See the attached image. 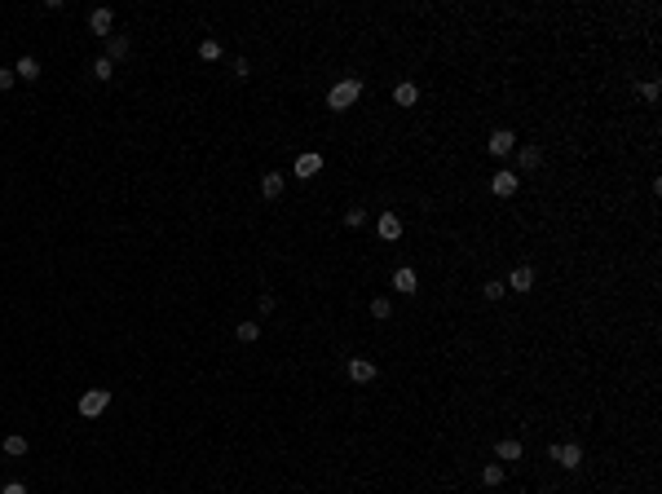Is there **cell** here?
<instances>
[{
  "label": "cell",
  "instance_id": "44dd1931",
  "mask_svg": "<svg viewBox=\"0 0 662 494\" xmlns=\"http://www.w3.org/2000/svg\"><path fill=\"white\" fill-rule=\"evenodd\" d=\"M234 335H238V340H243V344H256V340H261V322L243 318V322H238V327H234Z\"/></svg>",
  "mask_w": 662,
  "mask_h": 494
},
{
  "label": "cell",
  "instance_id": "603a6c76",
  "mask_svg": "<svg viewBox=\"0 0 662 494\" xmlns=\"http://www.w3.org/2000/svg\"><path fill=\"white\" fill-rule=\"evenodd\" d=\"M371 318H376V322H389V318H397V313H393V305H389V296H376V300H371Z\"/></svg>",
  "mask_w": 662,
  "mask_h": 494
},
{
  "label": "cell",
  "instance_id": "7a4b0ae2",
  "mask_svg": "<svg viewBox=\"0 0 662 494\" xmlns=\"http://www.w3.org/2000/svg\"><path fill=\"white\" fill-rule=\"evenodd\" d=\"M548 459L557 464V468H565V473H579V468H583V446H579V441H565V446L552 441V446H548Z\"/></svg>",
  "mask_w": 662,
  "mask_h": 494
},
{
  "label": "cell",
  "instance_id": "83f0119b",
  "mask_svg": "<svg viewBox=\"0 0 662 494\" xmlns=\"http://www.w3.org/2000/svg\"><path fill=\"white\" fill-rule=\"evenodd\" d=\"M234 76H238V80L252 76V62H247V58H234Z\"/></svg>",
  "mask_w": 662,
  "mask_h": 494
},
{
  "label": "cell",
  "instance_id": "52a82bcc",
  "mask_svg": "<svg viewBox=\"0 0 662 494\" xmlns=\"http://www.w3.org/2000/svg\"><path fill=\"white\" fill-rule=\"evenodd\" d=\"M389 283H393V292H397V296H415V292H419V274L411 270V265H397Z\"/></svg>",
  "mask_w": 662,
  "mask_h": 494
},
{
  "label": "cell",
  "instance_id": "9a60e30c",
  "mask_svg": "<svg viewBox=\"0 0 662 494\" xmlns=\"http://www.w3.org/2000/svg\"><path fill=\"white\" fill-rule=\"evenodd\" d=\"M283 186H287L283 173H261V195L265 199H283Z\"/></svg>",
  "mask_w": 662,
  "mask_h": 494
},
{
  "label": "cell",
  "instance_id": "ffe728a7",
  "mask_svg": "<svg viewBox=\"0 0 662 494\" xmlns=\"http://www.w3.org/2000/svg\"><path fill=\"white\" fill-rule=\"evenodd\" d=\"M340 225H345V230H363V225H367V208H358V203H354V208H345Z\"/></svg>",
  "mask_w": 662,
  "mask_h": 494
},
{
  "label": "cell",
  "instance_id": "277c9868",
  "mask_svg": "<svg viewBox=\"0 0 662 494\" xmlns=\"http://www.w3.org/2000/svg\"><path fill=\"white\" fill-rule=\"evenodd\" d=\"M345 376L354 380V384H376V380H380V367L371 362V358H349V362H345Z\"/></svg>",
  "mask_w": 662,
  "mask_h": 494
},
{
  "label": "cell",
  "instance_id": "2e32d148",
  "mask_svg": "<svg viewBox=\"0 0 662 494\" xmlns=\"http://www.w3.org/2000/svg\"><path fill=\"white\" fill-rule=\"evenodd\" d=\"M0 450H5V455H9V459H22V455H27V450H31V441H27V437H22V432H9V437H5V441H0Z\"/></svg>",
  "mask_w": 662,
  "mask_h": 494
},
{
  "label": "cell",
  "instance_id": "484cf974",
  "mask_svg": "<svg viewBox=\"0 0 662 494\" xmlns=\"http://www.w3.org/2000/svg\"><path fill=\"white\" fill-rule=\"evenodd\" d=\"M636 93H641V102L654 106V102L662 98V84H658V80H645V84H636Z\"/></svg>",
  "mask_w": 662,
  "mask_h": 494
},
{
  "label": "cell",
  "instance_id": "30bf717a",
  "mask_svg": "<svg viewBox=\"0 0 662 494\" xmlns=\"http://www.w3.org/2000/svg\"><path fill=\"white\" fill-rule=\"evenodd\" d=\"M503 283H508V292H534L539 274H534V265H516V270H512Z\"/></svg>",
  "mask_w": 662,
  "mask_h": 494
},
{
  "label": "cell",
  "instance_id": "7402d4cb",
  "mask_svg": "<svg viewBox=\"0 0 662 494\" xmlns=\"http://www.w3.org/2000/svg\"><path fill=\"white\" fill-rule=\"evenodd\" d=\"M199 58H203V62H221V40H216V35L199 40Z\"/></svg>",
  "mask_w": 662,
  "mask_h": 494
},
{
  "label": "cell",
  "instance_id": "9c48e42d",
  "mask_svg": "<svg viewBox=\"0 0 662 494\" xmlns=\"http://www.w3.org/2000/svg\"><path fill=\"white\" fill-rule=\"evenodd\" d=\"M521 459H525L521 437H503V441H495V464H521Z\"/></svg>",
  "mask_w": 662,
  "mask_h": 494
},
{
  "label": "cell",
  "instance_id": "5bb4252c",
  "mask_svg": "<svg viewBox=\"0 0 662 494\" xmlns=\"http://www.w3.org/2000/svg\"><path fill=\"white\" fill-rule=\"evenodd\" d=\"M516 164H521V173H539L543 168V150L530 141V146H516Z\"/></svg>",
  "mask_w": 662,
  "mask_h": 494
},
{
  "label": "cell",
  "instance_id": "cb8c5ba5",
  "mask_svg": "<svg viewBox=\"0 0 662 494\" xmlns=\"http://www.w3.org/2000/svg\"><path fill=\"white\" fill-rule=\"evenodd\" d=\"M481 486L499 490L503 486V464H486V468H481Z\"/></svg>",
  "mask_w": 662,
  "mask_h": 494
},
{
  "label": "cell",
  "instance_id": "7c38bea8",
  "mask_svg": "<svg viewBox=\"0 0 662 494\" xmlns=\"http://www.w3.org/2000/svg\"><path fill=\"white\" fill-rule=\"evenodd\" d=\"M393 106H402V111L419 106V84H415V80H402V84L393 89Z\"/></svg>",
  "mask_w": 662,
  "mask_h": 494
},
{
  "label": "cell",
  "instance_id": "8fae6325",
  "mask_svg": "<svg viewBox=\"0 0 662 494\" xmlns=\"http://www.w3.org/2000/svg\"><path fill=\"white\" fill-rule=\"evenodd\" d=\"M111 27H115V9H106V5H98V9H89V31L93 35H111Z\"/></svg>",
  "mask_w": 662,
  "mask_h": 494
},
{
  "label": "cell",
  "instance_id": "4316f807",
  "mask_svg": "<svg viewBox=\"0 0 662 494\" xmlns=\"http://www.w3.org/2000/svg\"><path fill=\"white\" fill-rule=\"evenodd\" d=\"M14 80H18V76H14V67H0V93H9V89H14Z\"/></svg>",
  "mask_w": 662,
  "mask_h": 494
},
{
  "label": "cell",
  "instance_id": "d6986e66",
  "mask_svg": "<svg viewBox=\"0 0 662 494\" xmlns=\"http://www.w3.org/2000/svg\"><path fill=\"white\" fill-rule=\"evenodd\" d=\"M481 296H486L490 305H499V300L508 296V283H503V279H486V283H481Z\"/></svg>",
  "mask_w": 662,
  "mask_h": 494
},
{
  "label": "cell",
  "instance_id": "d4e9b609",
  "mask_svg": "<svg viewBox=\"0 0 662 494\" xmlns=\"http://www.w3.org/2000/svg\"><path fill=\"white\" fill-rule=\"evenodd\" d=\"M111 76H115V62H111V58H106V53H102V58H93V80H102V84H106Z\"/></svg>",
  "mask_w": 662,
  "mask_h": 494
},
{
  "label": "cell",
  "instance_id": "6da1fadb",
  "mask_svg": "<svg viewBox=\"0 0 662 494\" xmlns=\"http://www.w3.org/2000/svg\"><path fill=\"white\" fill-rule=\"evenodd\" d=\"M363 89L367 84L358 80V76H349V80H340V84H331V93H327V111H349V106H358L363 102Z\"/></svg>",
  "mask_w": 662,
  "mask_h": 494
},
{
  "label": "cell",
  "instance_id": "8992f818",
  "mask_svg": "<svg viewBox=\"0 0 662 494\" xmlns=\"http://www.w3.org/2000/svg\"><path fill=\"white\" fill-rule=\"evenodd\" d=\"M486 150L495 155V159H503V155H512V150H516V132H512V128H490V137H486Z\"/></svg>",
  "mask_w": 662,
  "mask_h": 494
},
{
  "label": "cell",
  "instance_id": "5b68a950",
  "mask_svg": "<svg viewBox=\"0 0 662 494\" xmlns=\"http://www.w3.org/2000/svg\"><path fill=\"white\" fill-rule=\"evenodd\" d=\"M516 190H521V177H516L512 168H499V173L490 177V195H495V199H512Z\"/></svg>",
  "mask_w": 662,
  "mask_h": 494
},
{
  "label": "cell",
  "instance_id": "f546056e",
  "mask_svg": "<svg viewBox=\"0 0 662 494\" xmlns=\"http://www.w3.org/2000/svg\"><path fill=\"white\" fill-rule=\"evenodd\" d=\"M0 494H27V486H22V481H5V486H0Z\"/></svg>",
  "mask_w": 662,
  "mask_h": 494
},
{
  "label": "cell",
  "instance_id": "3957f363",
  "mask_svg": "<svg viewBox=\"0 0 662 494\" xmlns=\"http://www.w3.org/2000/svg\"><path fill=\"white\" fill-rule=\"evenodd\" d=\"M106 406H111V389H89V393H80V415H84V419L106 415Z\"/></svg>",
  "mask_w": 662,
  "mask_h": 494
},
{
  "label": "cell",
  "instance_id": "f1b7e54d",
  "mask_svg": "<svg viewBox=\"0 0 662 494\" xmlns=\"http://www.w3.org/2000/svg\"><path fill=\"white\" fill-rule=\"evenodd\" d=\"M274 305H279V300H274V296H270V292H265V296H261V300H256V309H261V313H274Z\"/></svg>",
  "mask_w": 662,
  "mask_h": 494
},
{
  "label": "cell",
  "instance_id": "e0dca14e",
  "mask_svg": "<svg viewBox=\"0 0 662 494\" xmlns=\"http://www.w3.org/2000/svg\"><path fill=\"white\" fill-rule=\"evenodd\" d=\"M128 49H132L128 35H106V58H111V62H124Z\"/></svg>",
  "mask_w": 662,
  "mask_h": 494
},
{
  "label": "cell",
  "instance_id": "ba28073f",
  "mask_svg": "<svg viewBox=\"0 0 662 494\" xmlns=\"http://www.w3.org/2000/svg\"><path fill=\"white\" fill-rule=\"evenodd\" d=\"M376 234L393 247L397 238H402V216H397V212H380V216H376Z\"/></svg>",
  "mask_w": 662,
  "mask_h": 494
},
{
  "label": "cell",
  "instance_id": "4fadbf2b",
  "mask_svg": "<svg viewBox=\"0 0 662 494\" xmlns=\"http://www.w3.org/2000/svg\"><path fill=\"white\" fill-rule=\"evenodd\" d=\"M292 173H296V177H305V182H309V177H318V173H322V155H318V150L296 155V168H292Z\"/></svg>",
  "mask_w": 662,
  "mask_h": 494
},
{
  "label": "cell",
  "instance_id": "ac0fdd59",
  "mask_svg": "<svg viewBox=\"0 0 662 494\" xmlns=\"http://www.w3.org/2000/svg\"><path fill=\"white\" fill-rule=\"evenodd\" d=\"M14 76H18V80H40V62H35L31 53H22L18 62H14Z\"/></svg>",
  "mask_w": 662,
  "mask_h": 494
}]
</instances>
